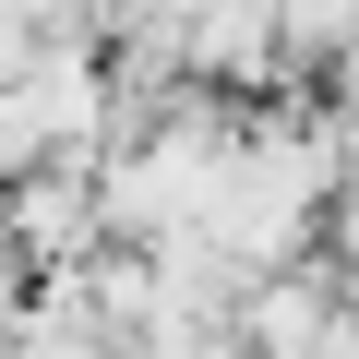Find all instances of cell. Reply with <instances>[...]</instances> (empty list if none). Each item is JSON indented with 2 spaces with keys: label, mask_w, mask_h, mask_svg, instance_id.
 <instances>
[{
  "label": "cell",
  "mask_w": 359,
  "mask_h": 359,
  "mask_svg": "<svg viewBox=\"0 0 359 359\" xmlns=\"http://www.w3.org/2000/svg\"><path fill=\"white\" fill-rule=\"evenodd\" d=\"M299 36H359V0H287Z\"/></svg>",
  "instance_id": "1"
},
{
  "label": "cell",
  "mask_w": 359,
  "mask_h": 359,
  "mask_svg": "<svg viewBox=\"0 0 359 359\" xmlns=\"http://www.w3.org/2000/svg\"><path fill=\"white\" fill-rule=\"evenodd\" d=\"M347 335H359V323H347Z\"/></svg>",
  "instance_id": "2"
}]
</instances>
